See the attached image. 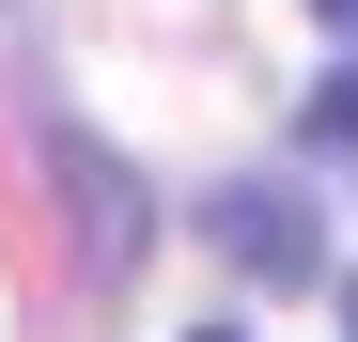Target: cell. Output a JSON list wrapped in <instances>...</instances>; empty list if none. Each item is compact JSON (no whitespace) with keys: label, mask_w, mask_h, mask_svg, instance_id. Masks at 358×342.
Wrapping results in <instances>:
<instances>
[{"label":"cell","mask_w":358,"mask_h":342,"mask_svg":"<svg viewBox=\"0 0 358 342\" xmlns=\"http://www.w3.org/2000/svg\"><path fill=\"white\" fill-rule=\"evenodd\" d=\"M312 125H327V140H358V63H343V78L312 94Z\"/></svg>","instance_id":"cell-2"},{"label":"cell","mask_w":358,"mask_h":342,"mask_svg":"<svg viewBox=\"0 0 358 342\" xmlns=\"http://www.w3.org/2000/svg\"><path fill=\"white\" fill-rule=\"evenodd\" d=\"M203 234H218V249H250L265 280H312V265H327V218H312V202H280V187H218V202H203Z\"/></svg>","instance_id":"cell-1"},{"label":"cell","mask_w":358,"mask_h":342,"mask_svg":"<svg viewBox=\"0 0 358 342\" xmlns=\"http://www.w3.org/2000/svg\"><path fill=\"white\" fill-rule=\"evenodd\" d=\"M203 342H234V327H203Z\"/></svg>","instance_id":"cell-4"},{"label":"cell","mask_w":358,"mask_h":342,"mask_svg":"<svg viewBox=\"0 0 358 342\" xmlns=\"http://www.w3.org/2000/svg\"><path fill=\"white\" fill-rule=\"evenodd\" d=\"M327 16H343V31H358V0H327Z\"/></svg>","instance_id":"cell-3"}]
</instances>
